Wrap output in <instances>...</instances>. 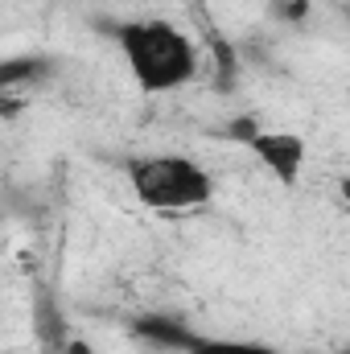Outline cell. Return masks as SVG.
<instances>
[{
    "label": "cell",
    "mask_w": 350,
    "mask_h": 354,
    "mask_svg": "<svg viewBox=\"0 0 350 354\" xmlns=\"http://www.w3.org/2000/svg\"><path fill=\"white\" fill-rule=\"evenodd\" d=\"M132 334H136L145 346L169 351V354H185L190 342L198 338L185 322H177V317H169V313H140V317L132 322Z\"/></svg>",
    "instance_id": "cell-4"
},
{
    "label": "cell",
    "mask_w": 350,
    "mask_h": 354,
    "mask_svg": "<svg viewBox=\"0 0 350 354\" xmlns=\"http://www.w3.org/2000/svg\"><path fill=\"white\" fill-rule=\"evenodd\" d=\"M66 354H95V351H91V342H83V338H71Z\"/></svg>",
    "instance_id": "cell-10"
},
{
    "label": "cell",
    "mask_w": 350,
    "mask_h": 354,
    "mask_svg": "<svg viewBox=\"0 0 350 354\" xmlns=\"http://www.w3.org/2000/svg\"><path fill=\"white\" fill-rule=\"evenodd\" d=\"M54 75V62L46 54H25V58H8L0 62V91L12 95L17 87H37Z\"/></svg>",
    "instance_id": "cell-5"
},
{
    "label": "cell",
    "mask_w": 350,
    "mask_h": 354,
    "mask_svg": "<svg viewBox=\"0 0 350 354\" xmlns=\"http://www.w3.org/2000/svg\"><path fill=\"white\" fill-rule=\"evenodd\" d=\"M185 354H280L276 346H264V342H239V338H194Z\"/></svg>",
    "instance_id": "cell-7"
},
{
    "label": "cell",
    "mask_w": 350,
    "mask_h": 354,
    "mask_svg": "<svg viewBox=\"0 0 350 354\" xmlns=\"http://www.w3.org/2000/svg\"><path fill=\"white\" fill-rule=\"evenodd\" d=\"M305 12H309V0H284L280 4V17L284 21H305Z\"/></svg>",
    "instance_id": "cell-9"
},
{
    "label": "cell",
    "mask_w": 350,
    "mask_h": 354,
    "mask_svg": "<svg viewBox=\"0 0 350 354\" xmlns=\"http://www.w3.org/2000/svg\"><path fill=\"white\" fill-rule=\"evenodd\" d=\"M338 194H342V202H350V174L338 181Z\"/></svg>",
    "instance_id": "cell-11"
},
{
    "label": "cell",
    "mask_w": 350,
    "mask_h": 354,
    "mask_svg": "<svg viewBox=\"0 0 350 354\" xmlns=\"http://www.w3.org/2000/svg\"><path fill=\"white\" fill-rule=\"evenodd\" d=\"M33 330H37V342H42L46 354H66V346H71V330H66V322L58 317V309L50 305L46 292L33 301Z\"/></svg>",
    "instance_id": "cell-6"
},
{
    "label": "cell",
    "mask_w": 350,
    "mask_h": 354,
    "mask_svg": "<svg viewBox=\"0 0 350 354\" xmlns=\"http://www.w3.org/2000/svg\"><path fill=\"white\" fill-rule=\"evenodd\" d=\"M227 136H231V140H239V145H252V140L260 136V124H256L252 115H239V120L227 128Z\"/></svg>",
    "instance_id": "cell-8"
},
{
    "label": "cell",
    "mask_w": 350,
    "mask_h": 354,
    "mask_svg": "<svg viewBox=\"0 0 350 354\" xmlns=\"http://www.w3.org/2000/svg\"><path fill=\"white\" fill-rule=\"evenodd\" d=\"M111 33L145 95H169L198 75V50L190 33H181L174 21L140 17V21H120Z\"/></svg>",
    "instance_id": "cell-1"
},
{
    "label": "cell",
    "mask_w": 350,
    "mask_h": 354,
    "mask_svg": "<svg viewBox=\"0 0 350 354\" xmlns=\"http://www.w3.org/2000/svg\"><path fill=\"white\" fill-rule=\"evenodd\" d=\"M338 354H350V346H342V351H338Z\"/></svg>",
    "instance_id": "cell-12"
},
{
    "label": "cell",
    "mask_w": 350,
    "mask_h": 354,
    "mask_svg": "<svg viewBox=\"0 0 350 354\" xmlns=\"http://www.w3.org/2000/svg\"><path fill=\"white\" fill-rule=\"evenodd\" d=\"M248 149L256 153V161H260L280 185H293V181L301 177V169H305V153H309L305 140H301L297 132H268V128H260V136H256Z\"/></svg>",
    "instance_id": "cell-3"
},
{
    "label": "cell",
    "mask_w": 350,
    "mask_h": 354,
    "mask_svg": "<svg viewBox=\"0 0 350 354\" xmlns=\"http://www.w3.org/2000/svg\"><path fill=\"white\" fill-rule=\"evenodd\" d=\"M347 21H350V8H347Z\"/></svg>",
    "instance_id": "cell-13"
},
{
    "label": "cell",
    "mask_w": 350,
    "mask_h": 354,
    "mask_svg": "<svg viewBox=\"0 0 350 354\" xmlns=\"http://www.w3.org/2000/svg\"><path fill=\"white\" fill-rule=\"evenodd\" d=\"M128 185H132L140 206L161 210V214L202 210L214 198V177L206 174V165H198L190 157H177V153L128 161Z\"/></svg>",
    "instance_id": "cell-2"
}]
</instances>
